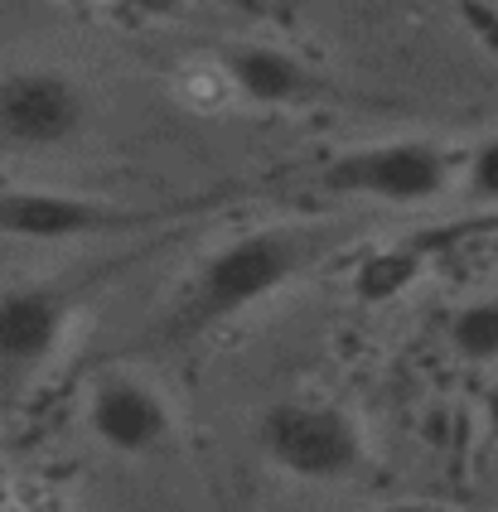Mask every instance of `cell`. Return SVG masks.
<instances>
[{"label":"cell","instance_id":"6da1fadb","mask_svg":"<svg viewBox=\"0 0 498 512\" xmlns=\"http://www.w3.org/2000/svg\"><path fill=\"white\" fill-rule=\"evenodd\" d=\"M300 261H305V247L286 232H252V237H237L228 247H218L194 276L184 324L204 329L218 319H233L247 305L266 300L276 285L291 281Z\"/></svg>","mask_w":498,"mask_h":512},{"label":"cell","instance_id":"7a4b0ae2","mask_svg":"<svg viewBox=\"0 0 498 512\" xmlns=\"http://www.w3.org/2000/svg\"><path fill=\"white\" fill-rule=\"evenodd\" d=\"M262 450L295 479H344L363 459V435L339 406L281 401L262 416Z\"/></svg>","mask_w":498,"mask_h":512},{"label":"cell","instance_id":"3957f363","mask_svg":"<svg viewBox=\"0 0 498 512\" xmlns=\"http://www.w3.org/2000/svg\"><path fill=\"white\" fill-rule=\"evenodd\" d=\"M450 184V160L445 150L426 141H392L349 150L324 170V189L334 194H363L382 203H426L445 194Z\"/></svg>","mask_w":498,"mask_h":512},{"label":"cell","instance_id":"277c9868","mask_svg":"<svg viewBox=\"0 0 498 512\" xmlns=\"http://www.w3.org/2000/svg\"><path fill=\"white\" fill-rule=\"evenodd\" d=\"M88 121V97L83 87L63 73L30 68L10 73L0 83V136L30 150H54L68 145Z\"/></svg>","mask_w":498,"mask_h":512},{"label":"cell","instance_id":"5b68a950","mask_svg":"<svg viewBox=\"0 0 498 512\" xmlns=\"http://www.w3.org/2000/svg\"><path fill=\"white\" fill-rule=\"evenodd\" d=\"M155 213L146 208H117V203L73 199V194H39V189H0V232L30 237V242H68V237H97V232L146 228Z\"/></svg>","mask_w":498,"mask_h":512},{"label":"cell","instance_id":"8992f818","mask_svg":"<svg viewBox=\"0 0 498 512\" xmlns=\"http://www.w3.org/2000/svg\"><path fill=\"white\" fill-rule=\"evenodd\" d=\"M68 324V300L54 290H10L0 295V382H25L54 348Z\"/></svg>","mask_w":498,"mask_h":512},{"label":"cell","instance_id":"52a82bcc","mask_svg":"<svg viewBox=\"0 0 498 512\" xmlns=\"http://www.w3.org/2000/svg\"><path fill=\"white\" fill-rule=\"evenodd\" d=\"M92 430L121 455H150L170 435V406L136 377H107L92 392Z\"/></svg>","mask_w":498,"mask_h":512},{"label":"cell","instance_id":"ba28073f","mask_svg":"<svg viewBox=\"0 0 498 512\" xmlns=\"http://www.w3.org/2000/svg\"><path fill=\"white\" fill-rule=\"evenodd\" d=\"M228 78L237 83L242 97L262 102V107H286L300 102L310 92V73L305 63L286 49H271V44H242L228 54Z\"/></svg>","mask_w":498,"mask_h":512},{"label":"cell","instance_id":"9c48e42d","mask_svg":"<svg viewBox=\"0 0 498 512\" xmlns=\"http://www.w3.org/2000/svg\"><path fill=\"white\" fill-rule=\"evenodd\" d=\"M416 271H421V247H392V252L368 256V261L358 266V276H353V290H358V300H368V305H382V300L402 295V290L416 281Z\"/></svg>","mask_w":498,"mask_h":512},{"label":"cell","instance_id":"30bf717a","mask_svg":"<svg viewBox=\"0 0 498 512\" xmlns=\"http://www.w3.org/2000/svg\"><path fill=\"white\" fill-rule=\"evenodd\" d=\"M450 343L469 363H494L498 358V300H474L450 319Z\"/></svg>","mask_w":498,"mask_h":512},{"label":"cell","instance_id":"8fae6325","mask_svg":"<svg viewBox=\"0 0 498 512\" xmlns=\"http://www.w3.org/2000/svg\"><path fill=\"white\" fill-rule=\"evenodd\" d=\"M469 194L498 203V141L474 150V160H469Z\"/></svg>","mask_w":498,"mask_h":512},{"label":"cell","instance_id":"7c38bea8","mask_svg":"<svg viewBox=\"0 0 498 512\" xmlns=\"http://www.w3.org/2000/svg\"><path fill=\"white\" fill-rule=\"evenodd\" d=\"M126 10H136V15H175L179 0H117Z\"/></svg>","mask_w":498,"mask_h":512},{"label":"cell","instance_id":"4fadbf2b","mask_svg":"<svg viewBox=\"0 0 498 512\" xmlns=\"http://www.w3.org/2000/svg\"><path fill=\"white\" fill-rule=\"evenodd\" d=\"M484 421H489V430H494V440H498V387L484 392Z\"/></svg>","mask_w":498,"mask_h":512},{"label":"cell","instance_id":"5bb4252c","mask_svg":"<svg viewBox=\"0 0 498 512\" xmlns=\"http://www.w3.org/2000/svg\"><path fill=\"white\" fill-rule=\"evenodd\" d=\"M378 512H445V508H431V503H392V508H378Z\"/></svg>","mask_w":498,"mask_h":512},{"label":"cell","instance_id":"9a60e30c","mask_svg":"<svg viewBox=\"0 0 498 512\" xmlns=\"http://www.w3.org/2000/svg\"><path fill=\"white\" fill-rule=\"evenodd\" d=\"M0 488H5V464H0Z\"/></svg>","mask_w":498,"mask_h":512}]
</instances>
